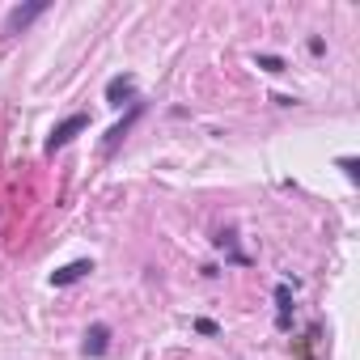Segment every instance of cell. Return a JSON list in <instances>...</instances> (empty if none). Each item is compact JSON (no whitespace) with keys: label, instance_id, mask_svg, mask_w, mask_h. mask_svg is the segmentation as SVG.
I'll return each instance as SVG.
<instances>
[{"label":"cell","instance_id":"obj_10","mask_svg":"<svg viewBox=\"0 0 360 360\" xmlns=\"http://www.w3.org/2000/svg\"><path fill=\"white\" fill-rule=\"evenodd\" d=\"M195 330H200V335H217V322H212V318H200Z\"/></svg>","mask_w":360,"mask_h":360},{"label":"cell","instance_id":"obj_3","mask_svg":"<svg viewBox=\"0 0 360 360\" xmlns=\"http://www.w3.org/2000/svg\"><path fill=\"white\" fill-rule=\"evenodd\" d=\"M106 347H110V326H106V322H94V326L85 330V343H81V352L98 360V356H106Z\"/></svg>","mask_w":360,"mask_h":360},{"label":"cell","instance_id":"obj_1","mask_svg":"<svg viewBox=\"0 0 360 360\" xmlns=\"http://www.w3.org/2000/svg\"><path fill=\"white\" fill-rule=\"evenodd\" d=\"M47 9H51L47 0H30V5H13V9H9V18H5V34L13 39V34L30 30V22H39V18L47 13Z\"/></svg>","mask_w":360,"mask_h":360},{"label":"cell","instance_id":"obj_7","mask_svg":"<svg viewBox=\"0 0 360 360\" xmlns=\"http://www.w3.org/2000/svg\"><path fill=\"white\" fill-rule=\"evenodd\" d=\"M276 305H280V322H288V309H292V292H288V284L276 288Z\"/></svg>","mask_w":360,"mask_h":360},{"label":"cell","instance_id":"obj_9","mask_svg":"<svg viewBox=\"0 0 360 360\" xmlns=\"http://www.w3.org/2000/svg\"><path fill=\"white\" fill-rule=\"evenodd\" d=\"M339 165H343V174H347V178H356V174H360V169H356V157H339Z\"/></svg>","mask_w":360,"mask_h":360},{"label":"cell","instance_id":"obj_5","mask_svg":"<svg viewBox=\"0 0 360 360\" xmlns=\"http://www.w3.org/2000/svg\"><path fill=\"white\" fill-rule=\"evenodd\" d=\"M140 110H144V106L136 102V106H131V110L123 115V123H115V127L106 131V140H102V148H106V153H115V148H119V140H123V136H127V127H131V123L140 119Z\"/></svg>","mask_w":360,"mask_h":360},{"label":"cell","instance_id":"obj_2","mask_svg":"<svg viewBox=\"0 0 360 360\" xmlns=\"http://www.w3.org/2000/svg\"><path fill=\"white\" fill-rule=\"evenodd\" d=\"M85 127H89V115H68V119H64V123H56V131L47 136V153H56V148L72 144Z\"/></svg>","mask_w":360,"mask_h":360},{"label":"cell","instance_id":"obj_4","mask_svg":"<svg viewBox=\"0 0 360 360\" xmlns=\"http://www.w3.org/2000/svg\"><path fill=\"white\" fill-rule=\"evenodd\" d=\"M89 271H94V263H89V259H77V263H68V267H60V271L51 276V284H56V288H68V284H77V280H85Z\"/></svg>","mask_w":360,"mask_h":360},{"label":"cell","instance_id":"obj_6","mask_svg":"<svg viewBox=\"0 0 360 360\" xmlns=\"http://www.w3.org/2000/svg\"><path fill=\"white\" fill-rule=\"evenodd\" d=\"M131 89H136V81H131V77H110V85H106V102H115V106H119Z\"/></svg>","mask_w":360,"mask_h":360},{"label":"cell","instance_id":"obj_8","mask_svg":"<svg viewBox=\"0 0 360 360\" xmlns=\"http://www.w3.org/2000/svg\"><path fill=\"white\" fill-rule=\"evenodd\" d=\"M259 68H267V72H284V60H280V56H259Z\"/></svg>","mask_w":360,"mask_h":360}]
</instances>
